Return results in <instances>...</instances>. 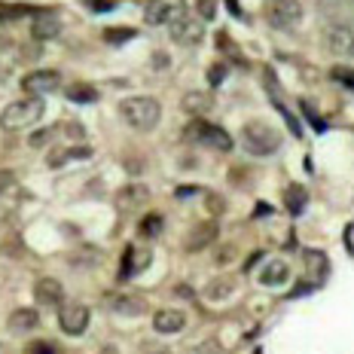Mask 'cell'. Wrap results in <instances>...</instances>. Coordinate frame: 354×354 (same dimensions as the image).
<instances>
[{
    "label": "cell",
    "instance_id": "obj_29",
    "mask_svg": "<svg viewBox=\"0 0 354 354\" xmlns=\"http://www.w3.org/2000/svg\"><path fill=\"white\" fill-rule=\"evenodd\" d=\"M16 187V174L12 171H3V168H0V196L6 193V189H12Z\"/></svg>",
    "mask_w": 354,
    "mask_h": 354
},
{
    "label": "cell",
    "instance_id": "obj_35",
    "mask_svg": "<svg viewBox=\"0 0 354 354\" xmlns=\"http://www.w3.org/2000/svg\"><path fill=\"white\" fill-rule=\"evenodd\" d=\"M68 135L71 138H83L86 131H83V125H68Z\"/></svg>",
    "mask_w": 354,
    "mask_h": 354
},
{
    "label": "cell",
    "instance_id": "obj_23",
    "mask_svg": "<svg viewBox=\"0 0 354 354\" xmlns=\"http://www.w3.org/2000/svg\"><path fill=\"white\" fill-rule=\"evenodd\" d=\"M68 98L73 104H95V101H98V88L88 86V83H73L68 88Z\"/></svg>",
    "mask_w": 354,
    "mask_h": 354
},
{
    "label": "cell",
    "instance_id": "obj_25",
    "mask_svg": "<svg viewBox=\"0 0 354 354\" xmlns=\"http://www.w3.org/2000/svg\"><path fill=\"white\" fill-rule=\"evenodd\" d=\"M162 223H165L162 214H147V217L141 220V235L144 239H156V235L162 232Z\"/></svg>",
    "mask_w": 354,
    "mask_h": 354
},
{
    "label": "cell",
    "instance_id": "obj_16",
    "mask_svg": "<svg viewBox=\"0 0 354 354\" xmlns=\"http://www.w3.org/2000/svg\"><path fill=\"white\" fill-rule=\"evenodd\" d=\"M116 202H120V208H141L144 202H150V189L144 187V183H129V187H122L120 193H116Z\"/></svg>",
    "mask_w": 354,
    "mask_h": 354
},
{
    "label": "cell",
    "instance_id": "obj_14",
    "mask_svg": "<svg viewBox=\"0 0 354 354\" xmlns=\"http://www.w3.org/2000/svg\"><path fill=\"white\" fill-rule=\"evenodd\" d=\"M150 260H153V254H150V250H144V248H125L120 278L125 281V278L138 275V272H141V269H147V263H150Z\"/></svg>",
    "mask_w": 354,
    "mask_h": 354
},
{
    "label": "cell",
    "instance_id": "obj_22",
    "mask_svg": "<svg viewBox=\"0 0 354 354\" xmlns=\"http://www.w3.org/2000/svg\"><path fill=\"white\" fill-rule=\"evenodd\" d=\"M306 202H308L306 187L290 183V187L284 189V205H287V211H290V214H302V211H306Z\"/></svg>",
    "mask_w": 354,
    "mask_h": 354
},
{
    "label": "cell",
    "instance_id": "obj_2",
    "mask_svg": "<svg viewBox=\"0 0 354 354\" xmlns=\"http://www.w3.org/2000/svg\"><path fill=\"white\" fill-rule=\"evenodd\" d=\"M43 101L34 98V95H28V98L21 101H12V104H6V110L0 113V129L3 131H21V129H31L43 120Z\"/></svg>",
    "mask_w": 354,
    "mask_h": 354
},
{
    "label": "cell",
    "instance_id": "obj_11",
    "mask_svg": "<svg viewBox=\"0 0 354 354\" xmlns=\"http://www.w3.org/2000/svg\"><path fill=\"white\" fill-rule=\"evenodd\" d=\"M214 241H217V223L205 220V223H196L193 230H189L183 248H187V254H198V250H205L208 245H214Z\"/></svg>",
    "mask_w": 354,
    "mask_h": 354
},
{
    "label": "cell",
    "instance_id": "obj_20",
    "mask_svg": "<svg viewBox=\"0 0 354 354\" xmlns=\"http://www.w3.org/2000/svg\"><path fill=\"white\" fill-rule=\"evenodd\" d=\"M211 107H214V98L208 92H187L183 95V110H187V113L202 116V113H208Z\"/></svg>",
    "mask_w": 354,
    "mask_h": 354
},
{
    "label": "cell",
    "instance_id": "obj_21",
    "mask_svg": "<svg viewBox=\"0 0 354 354\" xmlns=\"http://www.w3.org/2000/svg\"><path fill=\"white\" fill-rule=\"evenodd\" d=\"M58 16L53 12H37V21H34V37L40 40H49V37H58Z\"/></svg>",
    "mask_w": 354,
    "mask_h": 354
},
{
    "label": "cell",
    "instance_id": "obj_6",
    "mask_svg": "<svg viewBox=\"0 0 354 354\" xmlns=\"http://www.w3.org/2000/svg\"><path fill=\"white\" fill-rule=\"evenodd\" d=\"M88 318H92L88 306H80V302L62 306V312H58V324H62V333H68V336H83L86 330H88Z\"/></svg>",
    "mask_w": 354,
    "mask_h": 354
},
{
    "label": "cell",
    "instance_id": "obj_9",
    "mask_svg": "<svg viewBox=\"0 0 354 354\" xmlns=\"http://www.w3.org/2000/svg\"><path fill=\"white\" fill-rule=\"evenodd\" d=\"M58 83H62V77H58L55 71H31L21 80V88H25L28 95H34V98H40V95L55 92Z\"/></svg>",
    "mask_w": 354,
    "mask_h": 354
},
{
    "label": "cell",
    "instance_id": "obj_13",
    "mask_svg": "<svg viewBox=\"0 0 354 354\" xmlns=\"http://www.w3.org/2000/svg\"><path fill=\"white\" fill-rule=\"evenodd\" d=\"M34 299L40 306H64V287L55 278H37L34 284Z\"/></svg>",
    "mask_w": 354,
    "mask_h": 354
},
{
    "label": "cell",
    "instance_id": "obj_5",
    "mask_svg": "<svg viewBox=\"0 0 354 354\" xmlns=\"http://www.w3.org/2000/svg\"><path fill=\"white\" fill-rule=\"evenodd\" d=\"M180 16H187V3L183 0H147L144 3L147 25H174Z\"/></svg>",
    "mask_w": 354,
    "mask_h": 354
},
{
    "label": "cell",
    "instance_id": "obj_15",
    "mask_svg": "<svg viewBox=\"0 0 354 354\" xmlns=\"http://www.w3.org/2000/svg\"><path fill=\"white\" fill-rule=\"evenodd\" d=\"M290 281V266L284 260H269L260 269V284L263 287H284Z\"/></svg>",
    "mask_w": 354,
    "mask_h": 354
},
{
    "label": "cell",
    "instance_id": "obj_3",
    "mask_svg": "<svg viewBox=\"0 0 354 354\" xmlns=\"http://www.w3.org/2000/svg\"><path fill=\"white\" fill-rule=\"evenodd\" d=\"M241 144H245V150L250 156H272V153L281 147V135H278V129H272L269 122H248L245 129H241Z\"/></svg>",
    "mask_w": 354,
    "mask_h": 354
},
{
    "label": "cell",
    "instance_id": "obj_19",
    "mask_svg": "<svg viewBox=\"0 0 354 354\" xmlns=\"http://www.w3.org/2000/svg\"><path fill=\"white\" fill-rule=\"evenodd\" d=\"M302 260H306V269H308V275H312L315 281H324V278L330 275V260L321 254V250H315V248L302 250Z\"/></svg>",
    "mask_w": 354,
    "mask_h": 354
},
{
    "label": "cell",
    "instance_id": "obj_33",
    "mask_svg": "<svg viewBox=\"0 0 354 354\" xmlns=\"http://www.w3.org/2000/svg\"><path fill=\"white\" fill-rule=\"evenodd\" d=\"M189 354H220V348H217V342H205V345H196Z\"/></svg>",
    "mask_w": 354,
    "mask_h": 354
},
{
    "label": "cell",
    "instance_id": "obj_32",
    "mask_svg": "<svg viewBox=\"0 0 354 354\" xmlns=\"http://www.w3.org/2000/svg\"><path fill=\"white\" fill-rule=\"evenodd\" d=\"M88 10L92 12H110L113 10V0H88Z\"/></svg>",
    "mask_w": 354,
    "mask_h": 354
},
{
    "label": "cell",
    "instance_id": "obj_10",
    "mask_svg": "<svg viewBox=\"0 0 354 354\" xmlns=\"http://www.w3.org/2000/svg\"><path fill=\"white\" fill-rule=\"evenodd\" d=\"M183 327H187V312L183 308H162V312L153 315V330L162 336L180 333Z\"/></svg>",
    "mask_w": 354,
    "mask_h": 354
},
{
    "label": "cell",
    "instance_id": "obj_24",
    "mask_svg": "<svg viewBox=\"0 0 354 354\" xmlns=\"http://www.w3.org/2000/svg\"><path fill=\"white\" fill-rule=\"evenodd\" d=\"M235 290V278H217V281H214L211 287H208V290H205V297H208L211 302H220V299H226V297H230V293Z\"/></svg>",
    "mask_w": 354,
    "mask_h": 354
},
{
    "label": "cell",
    "instance_id": "obj_12",
    "mask_svg": "<svg viewBox=\"0 0 354 354\" xmlns=\"http://www.w3.org/2000/svg\"><path fill=\"white\" fill-rule=\"evenodd\" d=\"M104 306L113 308L116 315H129V318H141L147 312V302L141 297H125V293H107Z\"/></svg>",
    "mask_w": 354,
    "mask_h": 354
},
{
    "label": "cell",
    "instance_id": "obj_7",
    "mask_svg": "<svg viewBox=\"0 0 354 354\" xmlns=\"http://www.w3.org/2000/svg\"><path fill=\"white\" fill-rule=\"evenodd\" d=\"M266 19L275 28H293L302 19V6L299 0H272L269 10H266Z\"/></svg>",
    "mask_w": 354,
    "mask_h": 354
},
{
    "label": "cell",
    "instance_id": "obj_18",
    "mask_svg": "<svg viewBox=\"0 0 354 354\" xmlns=\"http://www.w3.org/2000/svg\"><path fill=\"white\" fill-rule=\"evenodd\" d=\"M37 327H40V312L37 308H16L10 315V330H16V333H31Z\"/></svg>",
    "mask_w": 354,
    "mask_h": 354
},
{
    "label": "cell",
    "instance_id": "obj_1",
    "mask_svg": "<svg viewBox=\"0 0 354 354\" xmlns=\"http://www.w3.org/2000/svg\"><path fill=\"white\" fill-rule=\"evenodd\" d=\"M120 116L131 129L150 131V129H156L162 120V104L156 98H150V95H135V98H125L120 104Z\"/></svg>",
    "mask_w": 354,
    "mask_h": 354
},
{
    "label": "cell",
    "instance_id": "obj_26",
    "mask_svg": "<svg viewBox=\"0 0 354 354\" xmlns=\"http://www.w3.org/2000/svg\"><path fill=\"white\" fill-rule=\"evenodd\" d=\"M330 77H333L339 86L354 88V71H351V68H333V71H330Z\"/></svg>",
    "mask_w": 354,
    "mask_h": 354
},
{
    "label": "cell",
    "instance_id": "obj_17",
    "mask_svg": "<svg viewBox=\"0 0 354 354\" xmlns=\"http://www.w3.org/2000/svg\"><path fill=\"white\" fill-rule=\"evenodd\" d=\"M330 49H333V55L354 58V28H333L330 31Z\"/></svg>",
    "mask_w": 354,
    "mask_h": 354
},
{
    "label": "cell",
    "instance_id": "obj_34",
    "mask_svg": "<svg viewBox=\"0 0 354 354\" xmlns=\"http://www.w3.org/2000/svg\"><path fill=\"white\" fill-rule=\"evenodd\" d=\"M31 354H55V351H53V345L37 342V345H31Z\"/></svg>",
    "mask_w": 354,
    "mask_h": 354
},
{
    "label": "cell",
    "instance_id": "obj_31",
    "mask_svg": "<svg viewBox=\"0 0 354 354\" xmlns=\"http://www.w3.org/2000/svg\"><path fill=\"white\" fill-rule=\"evenodd\" d=\"M302 110H306L308 122H312V125H315V131H327V122H321V120H318V113H315V110H312V107H308V104H302Z\"/></svg>",
    "mask_w": 354,
    "mask_h": 354
},
{
    "label": "cell",
    "instance_id": "obj_4",
    "mask_svg": "<svg viewBox=\"0 0 354 354\" xmlns=\"http://www.w3.org/2000/svg\"><path fill=\"white\" fill-rule=\"evenodd\" d=\"M187 141H196L202 147H211V150H220V153H230L232 150V138L226 135V129H220V125L214 122H205V120H196L187 125Z\"/></svg>",
    "mask_w": 354,
    "mask_h": 354
},
{
    "label": "cell",
    "instance_id": "obj_30",
    "mask_svg": "<svg viewBox=\"0 0 354 354\" xmlns=\"http://www.w3.org/2000/svg\"><path fill=\"white\" fill-rule=\"evenodd\" d=\"M223 77H226V68H223V64H214V68L208 71L211 86H220V83H223Z\"/></svg>",
    "mask_w": 354,
    "mask_h": 354
},
{
    "label": "cell",
    "instance_id": "obj_8",
    "mask_svg": "<svg viewBox=\"0 0 354 354\" xmlns=\"http://www.w3.org/2000/svg\"><path fill=\"white\" fill-rule=\"evenodd\" d=\"M205 37V28H202V19H193V16H180L171 25V40L177 46H198Z\"/></svg>",
    "mask_w": 354,
    "mask_h": 354
},
{
    "label": "cell",
    "instance_id": "obj_27",
    "mask_svg": "<svg viewBox=\"0 0 354 354\" xmlns=\"http://www.w3.org/2000/svg\"><path fill=\"white\" fill-rule=\"evenodd\" d=\"M131 37H135L131 28H110V31H104V40L107 43H122V40H131Z\"/></svg>",
    "mask_w": 354,
    "mask_h": 354
},
{
    "label": "cell",
    "instance_id": "obj_28",
    "mask_svg": "<svg viewBox=\"0 0 354 354\" xmlns=\"http://www.w3.org/2000/svg\"><path fill=\"white\" fill-rule=\"evenodd\" d=\"M196 10L205 21H211L214 16H217V0H196Z\"/></svg>",
    "mask_w": 354,
    "mask_h": 354
}]
</instances>
